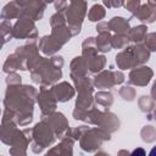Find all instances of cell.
<instances>
[{
	"label": "cell",
	"instance_id": "cell-1",
	"mask_svg": "<svg viewBox=\"0 0 156 156\" xmlns=\"http://www.w3.org/2000/svg\"><path fill=\"white\" fill-rule=\"evenodd\" d=\"M130 156H146V152H145V150H144V149L138 147V149H135V150L132 152V155H130Z\"/></svg>",
	"mask_w": 156,
	"mask_h": 156
}]
</instances>
